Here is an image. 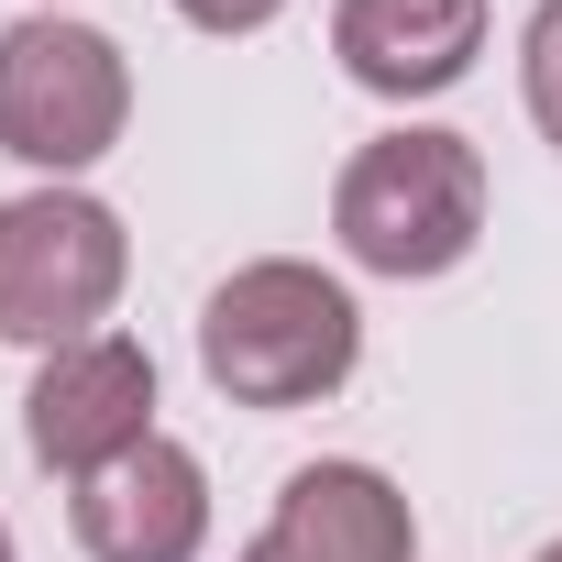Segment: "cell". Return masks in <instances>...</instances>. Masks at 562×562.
Segmentation results:
<instances>
[{"mask_svg": "<svg viewBox=\"0 0 562 562\" xmlns=\"http://www.w3.org/2000/svg\"><path fill=\"white\" fill-rule=\"evenodd\" d=\"M408 551H419V518L375 463H299L243 562H408Z\"/></svg>", "mask_w": 562, "mask_h": 562, "instance_id": "7", "label": "cell"}, {"mask_svg": "<svg viewBox=\"0 0 562 562\" xmlns=\"http://www.w3.org/2000/svg\"><path fill=\"white\" fill-rule=\"evenodd\" d=\"M540 562H562V540H551V551H540Z\"/></svg>", "mask_w": 562, "mask_h": 562, "instance_id": "12", "label": "cell"}, {"mask_svg": "<svg viewBox=\"0 0 562 562\" xmlns=\"http://www.w3.org/2000/svg\"><path fill=\"white\" fill-rule=\"evenodd\" d=\"M331 56L375 100H430L485 56V0H331Z\"/></svg>", "mask_w": 562, "mask_h": 562, "instance_id": "8", "label": "cell"}, {"mask_svg": "<svg viewBox=\"0 0 562 562\" xmlns=\"http://www.w3.org/2000/svg\"><path fill=\"white\" fill-rule=\"evenodd\" d=\"M353 364H364V310L342 276H321L299 254L232 265L199 310V375L232 408H321Z\"/></svg>", "mask_w": 562, "mask_h": 562, "instance_id": "1", "label": "cell"}, {"mask_svg": "<svg viewBox=\"0 0 562 562\" xmlns=\"http://www.w3.org/2000/svg\"><path fill=\"white\" fill-rule=\"evenodd\" d=\"M331 232H342V254L364 276H452L474 254V232H485V155L463 133L397 122L342 166Z\"/></svg>", "mask_w": 562, "mask_h": 562, "instance_id": "2", "label": "cell"}, {"mask_svg": "<svg viewBox=\"0 0 562 562\" xmlns=\"http://www.w3.org/2000/svg\"><path fill=\"white\" fill-rule=\"evenodd\" d=\"M199 540H210V474L166 430L78 485V551L89 562H199Z\"/></svg>", "mask_w": 562, "mask_h": 562, "instance_id": "6", "label": "cell"}, {"mask_svg": "<svg viewBox=\"0 0 562 562\" xmlns=\"http://www.w3.org/2000/svg\"><path fill=\"white\" fill-rule=\"evenodd\" d=\"M122 122H133V67H122L111 34L56 23V12L0 34V155L78 177L122 144Z\"/></svg>", "mask_w": 562, "mask_h": 562, "instance_id": "4", "label": "cell"}, {"mask_svg": "<svg viewBox=\"0 0 562 562\" xmlns=\"http://www.w3.org/2000/svg\"><path fill=\"white\" fill-rule=\"evenodd\" d=\"M133 276V243H122V210L89 199V188H34L0 210V342H34V353H67L111 321Z\"/></svg>", "mask_w": 562, "mask_h": 562, "instance_id": "3", "label": "cell"}, {"mask_svg": "<svg viewBox=\"0 0 562 562\" xmlns=\"http://www.w3.org/2000/svg\"><path fill=\"white\" fill-rule=\"evenodd\" d=\"M518 78H529V122H540L551 155H562V0H540V12H529V34H518Z\"/></svg>", "mask_w": 562, "mask_h": 562, "instance_id": "9", "label": "cell"}, {"mask_svg": "<svg viewBox=\"0 0 562 562\" xmlns=\"http://www.w3.org/2000/svg\"><path fill=\"white\" fill-rule=\"evenodd\" d=\"M133 441H155V353L122 331H89L67 353H45L34 397H23V452L67 485H89L100 463H122Z\"/></svg>", "mask_w": 562, "mask_h": 562, "instance_id": "5", "label": "cell"}, {"mask_svg": "<svg viewBox=\"0 0 562 562\" xmlns=\"http://www.w3.org/2000/svg\"><path fill=\"white\" fill-rule=\"evenodd\" d=\"M0 562H12V529H0Z\"/></svg>", "mask_w": 562, "mask_h": 562, "instance_id": "11", "label": "cell"}, {"mask_svg": "<svg viewBox=\"0 0 562 562\" xmlns=\"http://www.w3.org/2000/svg\"><path fill=\"white\" fill-rule=\"evenodd\" d=\"M288 0H177V23H199V34H265Z\"/></svg>", "mask_w": 562, "mask_h": 562, "instance_id": "10", "label": "cell"}]
</instances>
